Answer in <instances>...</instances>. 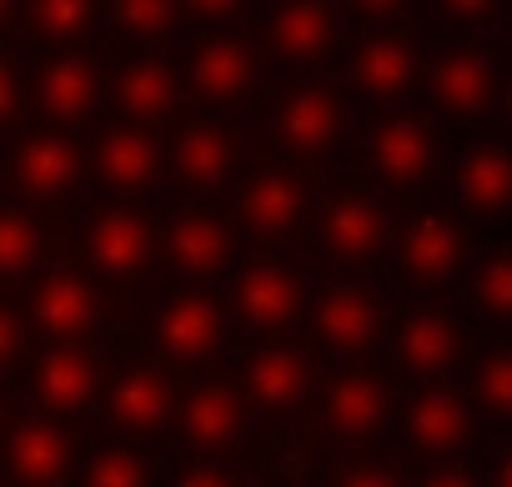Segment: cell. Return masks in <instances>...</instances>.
Here are the masks:
<instances>
[{
    "label": "cell",
    "instance_id": "6da1fadb",
    "mask_svg": "<svg viewBox=\"0 0 512 487\" xmlns=\"http://www.w3.org/2000/svg\"><path fill=\"white\" fill-rule=\"evenodd\" d=\"M387 206L367 191H342L322 206L317 231H322V247L342 262V267H367L382 247H387Z\"/></svg>",
    "mask_w": 512,
    "mask_h": 487
},
{
    "label": "cell",
    "instance_id": "7a4b0ae2",
    "mask_svg": "<svg viewBox=\"0 0 512 487\" xmlns=\"http://www.w3.org/2000/svg\"><path fill=\"white\" fill-rule=\"evenodd\" d=\"M342 131H347V111H342V101L327 86H297L272 111V136L287 151H297V156H327V151H337Z\"/></svg>",
    "mask_w": 512,
    "mask_h": 487
},
{
    "label": "cell",
    "instance_id": "3957f363",
    "mask_svg": "<svg viewBox=\"0 0 512 487\" xmlns=\"http://www.w3.org/2000/svg\"><path fill=\"white\" fill-rule=\"evenodd\" d=\"M302 302H307V287H302V277L287 262H251L231 282V307H236V317L251 332L287 327L302 312Z\"/></svg>",
    "mask_w": 512,
    "mask_h": 487
},
{
    "label": "cell",
    "instance_id": "277c9868",
    "mask_svg": "<svg viewBox=\"0 0 512 487\" xmlns=\"http://www.w3.org/2000/svg\"><path fill=\"white\" fill-rule=\"evenodd\" d=\"M151 337H156V347H161L171 362H206V357L221 352L226 322H221V307H216L206 292H176V297L156 312Z\"/></svg>",
    "mask_w": 512,
    "mask_h": 487
},
{
    "label": "cell",
    "instance_id": "5b68a950",
    "mask_svg": "<svg viewBox=\"0 0 512 487\" xmlns=\"http://www.w3.org/2000/svg\"><path fill=\"white\" fill-rule=\"evenodd\" d=\"M191 86L201 101L211 106H236L256 91V51L231 36V31H216L206 41L191 46Z\"/></svg>",
    "mask_w": 512,
    "mask_h": 487
},
{
    "label": "cell",
    "instance_id": "8992f818",
    "mask_svg": "<svg viewBox=\"0 0 512 487\" xmlns=\"http://www.w3.org/2000/svg\"><path fill=\"white\" fill-rule=\"evenodd\" d=\"M101 322V297L81 272H46L31 292V327L51 342H81Z\"/></svg>",
    "mask_w": 512,
    "mask_h": 487
},
{
    "label": "cell",
    "instance_id": "52a82bcc",
    "mask_svg": "<svg viewBox=\"0 0 512 487\" xmlns=\"http://www.w3.org/2000/svg\"><path fill=\"white\" fill-rule=\"evenodd\" d=\"M312 327H317V337H322L337 357H357V352H367V347L382 337V302H377L372 287H357V282L327 287V292L317 297Z\"/></svg>",
    "mask_w": 512,
    "mask_h": 487
},
{
    "label": "cell",
    "instance_id": "ba28073f",
    "mask_svg": "<svg viewBox=\"0 0 512 487\" xmlns=\"http://www.w3.org/2000/svg\"><path fill=\"white\" fill-rule=\"evenodd\" d=\"M307 221V186L297 171H256L241 191V226L256 241H287Z\"/></svg>",
    "mask_w": 512,
    "mask_h": 487
},
{
    "label": "cell",
    "instance_id": "9c48e42d",
    "mask_svg": "<svg viewBox=\"0 0 512 487\" xmlns=\"http://www.w3.org/2000/svg\"><path fill=\"white\" fill-rule=\"evenodd\" d=\"M86 252L106 277H141L156 257V236L141 211L131 206H101L86 226Z\"/></svg>",
    "mask_w": 512,
    "mask_h": 487
},
{
    "label": "cell",
    "instance_id": "30bf717a",
    "mask_svg": "<svg viewBox=\"0 0 512 487\" xmlns=\"http://www.w3.org/2000/svg\"><path fill=\"white\" fill-rule=\"evenodd\" d=\"M231 252H236V236H231V226L216 211L191 206V211H176L171 226H166V257L191 282L221 277L231 267Z\"/></svg>",
    "mask_w": 512,
    "mask_h": 487
},
{
    "label": "cell",
    "instance_id": "8fae6325",
    "mask_svg": "<svg viewBox=\"0 0 512 487\" xmlns=\"http://www.w3.org/2000/svg\"><path fill=\"white\" fill-rule=\"evenodd\" d=\"M372 166L387 186H422L437 171V141L417 116L392 111L372 126Z\"/></svg>",
    "mask_w": 512,
    "mask_h": 487
},
{
    "label": "cell",
    "instance_id": "7c38bea8",
    "mask_svg": "<svg viewBox=\"0 0 512 487\" xmlns=\"http://www.w3.org/2000/svg\"><path fill=\"white\" fill-rule=\"evenodd\" d=\"M392 362L407 377H442L462 362V327L442 307H422L392 332Z\"/></svg>",
    "mask_w": 512,
    "mask_h": 487
},
{
    "label": "cell",
    "instance_id": "4fadbf2b",
    "mask_svg": "<svg viewBox=\"0 0 512 487\" xmlns=\"http://www.w3.org/2000/svg\"><path fill=\"white\" fill-rule=\"evenodd\" d=\"M241 387H246V402L267 417H292L307 392H312V367L302 352L292 347H262L246 357V372H241Z\"/></svg>",
    "mask_w": 512,
    "mask_h": 487
},
{
    "label": "cell",
    "instance_id": "5bb4252c",
    "mask_svg": "<svg viewBox=\"0 0 512 487\" xmlns=\"http://www.w3.org/2000/svg\"><path fill=\"white\" fill-rule=\"evenodd\" d=\"M392 422V387L372 372H342L327 387V427L342 442H372Z\"/></svg>",
    "mask_w": 512,
    "mask_h": 487
},
{
    "label": "cell",
    "instance_id": "9a60e30c",
    "mask_svg": "<svg viewBox=\"0 0 512 487\" xmlns=\"http://www.w3.org/2000/svg\"><path fill=\"white\" fill-rule=\"evenodd\" d=\"M462 262H467V236H462V226L452 216L422 211L407 226V236H402V272L412 282L442 287V282H452L462 272Z\"/></svg>",
    "mask_w": 512,
    "mask_h": 487
},
{
    "label": "cell",
    "instance_id": "2e32d148",
    "mask_svg": "<svg viewBox=\"0 0 512 487\" xmlns=\"http://www.w3.org/2000/svg\"><path fill=\"white\" fill-rule=\"evenodd\" d=\"M11 176H16V191L26 201H56L81 176V146L66 131H36L31 141L16 146Z\"/></svg>",
    "mask_w": 512,
    "mask_h": 487
},
{
    "label": "cell",
    "instance_id": "e0dca14e",
    "mask_svg": "<svg viewBox=\"0 0 512 487\" xmlns=\"http://www.w3.org/2000/svg\"><path fill=\"white\" fill-rule=\"evenodd\" d=\"M432 101L457 116L477 121L492 106V56L482 46H452L432 61Z\"/></svg>",
    "mask_w": 512,
    "mask_h": 487
},
{
    "label": "cell",
    "instance_id": "ac0fdd59",
    "mask_svg": "<svg viewBox=\"0 0 512 487\" xmlns=\"http://www.w3.org/2000/svg\"><path fill=\"white\" fill-rule=\"evenodd\" d=\"M101 101V71L91 56L81 51H61L46 61V71L36 76V106L56 121V126H81Z\"/></svg>",
    "mask_w": 512,
    "mask_h": 487
},
{
    "label": "cell",
    "instance_id": "d6986e66",
    "mask_svg": "<svg viewBox=\"0 0 512 487\" xmlns=\"http://www.w3.org/2000/svg\"><path fill=\"white\" fill-rule=\"evenodd\" d=\"M96 171H101L106 191H116V196L146 191L156 181V171H161V146H156L151 126H141V121L111 126L101 136V146H96Z\"/></svg>",
    "mask_w": 512,
    "mask_h": 487
},
{
    "label": "cell",
    "instance_id": "ffe728a7",
    "mask_svg": "<svg viewBox=\"0 0 512 487\" xmlns=\"http://www.w3.org/2000/svg\"><path fill=\"white\" fill-rule=\"evenodd\" d=\"M457 196L472 216L512 211V146L507 141H472L457 161Z\"/></svg>",
    "mask_w": 512,
    "mask_h": 487
},
{
    "label": "cell",
    "instance_id": "44dd1931",
    "mask_svg": "<svg viewBox=\"0 0 512 487\" xmlns=\"http://www.w3.org/2000/svg\"><path fill=\"white\" fill-rule=\"evenodd\" d=\"M171 166H176L181 186H191V191H221L231 181V171H236V136L221 121H191L176 136Z\"/></svg>",
    "mask_w": 512,
    "mask_h": 487
},
{
    "label": "cell",
    "instance_id": "7402d4cb",
    "mask_svg": "<svg viewBox=\"0 0 512 487\" xmlns=\"http://www.w3.org/2000/svg\"><path fill=\"white\" fill-rule=\"evenodd\" d=\"M91 392H96V362H91V352H81L71 342L51 347L31 367V397H36V407H46L56 417L81 412L91 402Z\"/></svg>",
    "mask_w": 512,
    "mask_h": 487
},
{
    "label": "cell",
    "instance_id": "603a6c76",
    "mask_svg": "<svg viewBox=\"0 0 512 487\" xmlns=\"http://www.w3.org/2000/svg\"><path fill=\"white\" fill-rule=\"evenodd\" d=\"M267 41L277 56H287L297 66L322 61L337 46V16L327 0H282L267 21Z\"/></svg>",
    "mask_w": 512,
    "mask_h": 487
},
{
    "label": "cell",
    "instance_id": "cb8c5ba5",
    "mask_svg": "<svg viewBox=\"0 0 512 487\" xmlns=\"http://www.w3.org/2000/svg\"><path fill=\"white\" fill-rule=\"evenodd\" d=\"M241 437V392L231 382H201L181 407V442L191 452H226Z\"/></svg>",
    "mask_w": 512,
    "mask_h": 487
},
{
    "label": "cell",
    "instance_id": "d4e9b609",
    "mask_svg": "<svg viewBox=\"0 0 512 487\" xmlns=\"http://www.w3.org/2000/svg\"><path fill=\"white\" fill-rule=\"evenodd\" d=\"M407 437L417 452L427 457H457L467 442H472V417L462 407L457 392L447 387H427L422 397H412L407 407Z\"/></svg>",
    "mask_w": 512,
    "mask_h": 487
},
{
    "label": "cell",
    "instance_id": "484cf974",
    "mask_svg": "<svg viewBox=\"0 0 512 487\" xmlns=\"http://www.w3.org/2000/svg\"><path fill=\"white\" fill-rule=\"evenodd\" d=\"M412 76H417V51H412V41H402V36H392V31L367 36V41L357 46V56H352V81H357V91L372 96V101H397V96H407Z\"/></svg>",
    "mask_w": 512,
    "mask_h": 487
},
{
    "label": "cell",
    "instance_id": "4316f807",
    "mask_svg": "<svg viewBox=\"0 0 512 487\" xmlns=\"http://www.w3.org/2000/svg\"><path fill=\"white\" fill-rule=\"evenodd\" d=\"M111 422L131 437H151L171 422V382L156 367H131L111 382Z\"/></svg>",
    "mask_w": 512,
    "mask_h": 487
},
{
    "label": "cell",
    "instance_id": "83f0119b",
    "mask_svg": "<svg viewBox=\"0 0 512 487\" xmlns=\"http://www.w3.org/2000/svg\"><path fill=\"white\" fill-rule=\"evenodd\" d=\"M66 467H71V437L56 422H41V417L16 422L11 447H6V472L16 482H56L66 477Z\"/></svg>",
    "mask_w": 512,
    "mask_h": 487
},
{
    "label": "cell",
    "instance_id": "f1b7e54d",
    "mask_svg": "<svg viewBox=\"0 0 512 487\" xmlns=\"http://www.w3.org/2000/svg\"><path fill=\"white\" fill-rule=\"evenodd\" d=\"M116 106H121L126 121L161 126L171 116V106H176V71L161 56H136L116 76Z\"/></svg>",
    "mask_w": 512,
    "mask_h": 487
},
{
    "label": "cell",
    "instance_id": "f546056e",
    "mask_svg": "<svg viewBox=\"0 0 512 487\" xmlns=\"http://www.w3.org/2000/svg\"><path fill=\"white\" fill-rule=\"evenodd\" d=\"M186 0H111V21L121 36L151 46V41H166L176 31V16H181Z\"/></svg>",
    "mask_w": 512,
    "mask_h": 487
},
{
    "label": "cell",
    "instance_id": "4dcf8cb0",
    "mask_svg": "<svg viewBox=\"0 0 512 487\" xmlns=\"http://www.w3.org/2000/svg\"><path fill=\"white\" fill-rule=\"evenodd\" d=\"M96 21V0H26V26L41 41H76Z\"/></svg>",
    "mask_w": 512,
    "mask_h": 487
},
{
    "label": "cell",
    "instance_id": "1f68e13d",
    "mask_svg": "<svg viewBox=\"0 0 512 487\" xmlns=\"http://www.w3.org/2000/svg\"><path fill=\"white\" fill-rule=\"evenodd\" d=\"M36 257H41V226L31 221L26 206H6L0 211V272L16 282L31 272Z\"/></svg>",
    "mask_w": 512,
    "mask_h": 487
},
{
    "label": "cell",
    "instance_id": "d6a6232c",
    "mask_svg": "<svg viewBox=\"0 0 512 487\" xmlns=\"http://www.w3.org/2000/svg\"><path fill=\"white\" fill-rule=\"evenodd\" d=\"M472 307L487 322H502V327L512 322V247L507 252H492L477 267V277H472Z\"/></svg>",
    "mask_w": 512,
    "mask_h": 487
},
{
    "label": "cell",
    "instance_id": "836d02e7",
    "mask_svg": "<svg viewBox=\"0 0 512 487\" xmlns=\"http://www.w3.org/2000/svg\"><path fill=\"white\" fill-rule=\"evenodd\" d=\"M472 392H477V402H482L487 412L512 417V347H497V352H487V357L477 362Z\"/></svg>",
    "mask_w": 512,
    "mask_h": 487
},
{
    "label": "cell",
    "instance_id": "e575fe53",
    "mask_svg": "<svg viewBox=\"0 0 512 487\" xmlns=\"http://www.w3.org/2000/svg\"><path fill=\"white\" fill-rule=\"evenodd\" d=\"M86 482L91 487H141L146 482V462L131 447H96L86 457Z\"/></svg>",
    "mask_w": 512,
    "mask_h": 487
},
{
    "label": "cell",
    "instance_id": "d590c367",
    "mask_svg": "<svg viewBox=\"0 0 512 487\" xmlns=\"http://www.w3.org/2000/svg\"><path fill=\"white\" fill-rule=\"evenodd\" d=\"M26 357V317L16 307H0V367H16Z\"/></svg>",
    "mask_w": 512,
    "mask_h": 487
},
{
    "label": "cell",
    "instance_id": "8d00e7d4",
    "mask_svg": "<svg viewBox=\"0 0 512 487\" xmlns=\"http://www.w3.org/2000/svg\"><path fill=\"white\" fill-rule=\"evenodd\" d=\"M0 121H6V126L21 121V66L16 61L0 66Z\"/></svg>",
    "mask_w": 512,
    "mask_h": 487
},
{
    "label": "cell",
    "instance_id": "74e56055",
    "mask_svg": "<svg viewBox=\"0 0 512 487\" xmlns=\"http://www.w3.org/2000/svg\"><path fill=\"white\" fill-rule=\"evenodd\" d=\"M241 6H246V0H186V11H191L196 21H206V26H221V21H231Z\"/></svg>",
    "mask_w": 512,
    "mask_h": 487
},
{
    "label": "cell",
    "instance_id": "f35d334b",
    "mask_svg": "<svg viewBox=\"0 0 512 487\" xmlns=\"http://www.w3.org/2000/svg\"><path fill=\"white\" fill-rule=\"evenodd\" d=\"M437 6H442L452 21H487L502 0H437Z\"/></svg>",
    "mask_w": 512,
    "mask_h": 487
},
{
    "label": "cell",
    "instance_id": "ab89813d",
    "mask_svg": "<svg viewBox=\"0 0 512 487\" xmlns=\"http://www.w3.org/2000/svg\"><path fill=\"white\" fill-rule=\"evenodd\" d=\"M402 6H407V0H352V11L367 16V21H387V16H397Z\"/></svg>",
    "mask_w": 512,
    "mask_h": 487
},
{
    "label": "cell",
    "instance_id": "60d3db41",
    "mask_svg": "<svg viewBox=\"0 0 512 487\" xmlns=\"http://www.w3.org/2000/svg\"><path fill=\"white\" fill-rule=\"evenodd\" d=\"M181 482L186 487H221V482H231L221 467H191V472H181Z\"/></svg>",
    "mask_w": 512,
    "mask_h": 487
},
{
    "label": "cell",
    "instance_id": "b9f144b4",
    "mask_svg": "<svg viewBox=\"0 0 512 487\" xmlns=\"http://www.w3.org/2000/svg\"><path fill=\"white\" fill-rule=\"evenodd\" d=\"M342 482H352V487H387L392 482V472H382V467H352V472H342Z\"/></svg>",
    "mask_w": 512,
    "mask_h": 487
},
{
    "label": "cell",
    "instance_id": "7bdbcfd3",
    "mask_svg": "<svg viewBox=\"0 0 512 487\" xmlns=\"http://www.w3.org/2000/svg\"><path fill=\"white\" fill-rule=\"evenodd\" d=\"M497 482H502V487H512V447H507V452H502V462H497Z\"/></svg>",
    "mask_w": 512,
    "mask_h": 487
},
{
    "label": "cell",
    "instance_id": "ee69618b",
    "mask_svg": "<svg viewBox=\"0 0 512 487\" xmlns=\"http://www.w3.org/2000/svg\"><path fill=\"white\" fill-rule=\"evenodd\" d=\"M507 121H512V96H507Z\"/></svg>",
    "mask_w": 512,
    "mask_h": 487
}]
</instances>
